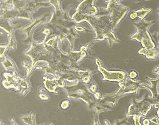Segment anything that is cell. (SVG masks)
Masks as SVG:
<instances>
[{
    "mask_svg": "<svg viewBox=\"0 0 159 125\" xmlns=\"http://www.w3.org/2000/svg\"><path fill=\"white\" fill-rule=\"evenodd\" d=\"M157 11V13H158L159 15V7H158V9H157V11ZM152 36L154 37V39L156 40V41H157V43H158V45H159V32L158 34H157V35H153Z\"/></svg>",
    "mask_w": 159,
    "mask_h": 125,
    "instance_id": "obj_4",
    "label": "cell"
},
{
    "mask_svg": "<svg viewBox=\"0 0 159 125\" xmlns=\"http://www.w3.org/2000/svg\"><path fill=\"white\" fill-rule=\"evenodd\" d=\"M155 22V21L147 22L143 19L139 21L138 22H134V25L137 29V32L133 36H131L130 38L136 40L141 43L144 47L141 49L142 50H152L156 48L155 44L152 40V36L148 31L150 27Z\"/></svg>",
    "mask_w": 159,
    "mask_h": 125,
    "instance_id": "obj_1",
    "label": "cell"
},
{
    "mask_svg": "<svg viewBox=\"0 0 159 125\" xmlns=\"http://www.w3.org/2000/svg\"><path fill=\"white\" fill-rule=\"evenodd\" d=\"M110 14L112 18V24L114 29L125 16L129 11V7L124 6L117 2L116 0H110Z\"/></svg>",
    "mask_w": 159,
    "mask_h": 125,
    "instance_id": "obj_2",
    "label": "cell"
},
{
    "mask_svg": "<svg viewBox=\"0 0 159 125\" xmlns=\"http://www.w3.org/2000/svg\"><path fill=\"white\" fill-rule=\"evenodd\" d=\"M119 1H121V0H119Z\"/></svg>",
    "mask_w": 159,
    "mask_h": 125,
    "instance_id": "obj_5",
    "label": "cell"
},
{
    "mask_svg": "<svg viewBox=\"0 0 159 125\" xmlns=\"http://www.w3.org/2000/svg\"><path fill=\"white\" fill-rule=\"evenodd\" d=\"M151 11V9L145 10V9H142L138 11H135L133 13H131L130 15V18L131 19H134L137 17H139L140 19H143L147 15V14H148Z\"/></svg>",
    "mask_w": 159,
    "mask_h": 125,
    "instance_id": "obj_3",
    "label": "cell"
}]
</instances>
